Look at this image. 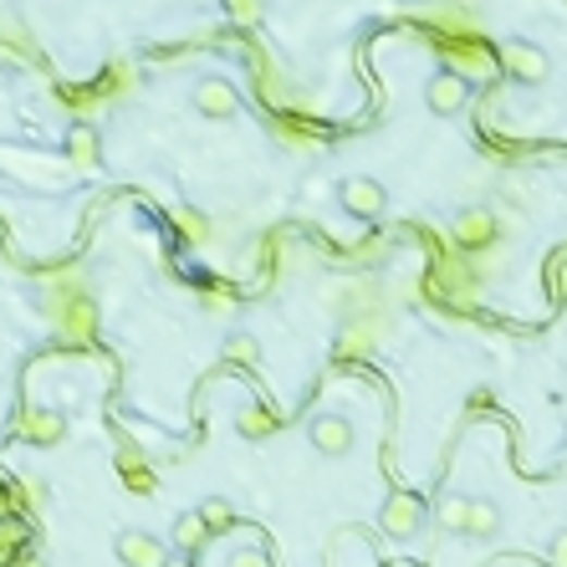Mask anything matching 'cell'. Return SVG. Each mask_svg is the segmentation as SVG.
I'll return each mask as SVG.
<instances>
[{"instance_id": "6da1fadb", "label": "cell", "mask_w": 567, "mask_h": 567, "mask_svg": "<svg viewBox=\"0 0 567 567\" xmlns=\"http://www.w3.org/2000/svg\"><path fill=\"white\" fill-rule=\"evenodd\" d=\"M11 430H16L26 445L51 451V445H62V440H67V415H62V409H47V404H26Z\"/></svg>"}, {"instance_id": "7a4b0ae2", "label": "cell", "mask_w": 567, "mask_h": 567, "mask_svg": "<svg viewBox=\"0 0 567 567\" xmlns=\"http://www.w3.org/2000/svg\"><path fill=\"white\" fill-rule=\"evenodd\" d=\"M307 440H312V451L318 455L337 460V455H348L353 445H358V430H353L348 415H318L312 424H307Z\"/></svg>"}, {"instance_id": "3957f363", "label": "cell", "mask_w": 567, "mask_h": 567, "mask_svg": "<svg viewBox=\"0 0 567 567\" xmlns=\"http://www.w3.org/2000/svg\"><path fill=\"white\" fill-rule=\"evenodd\" d=\"M337 200H343V210H348V215L379 220V215H384V205H389V195H384V184H379V180L348 174V180L337 184Z\"/></svg>"}, {"instance_id": "277c9868", "label": "cell", "mask_w": 567, "mask_h": 567, "mask_svg": "<svg viewBox=\"0 0 567 567\" xmlns=\"http://www.w3.org/2000/svg\"><path fill=\"white\" fill-rule=\"evenodd\" d=\"M189 102H195V113L210 118V123H225V118L241 113V93H235L225 77H200V87L189 93Z\"/></svg>"}, {"instance_id": "5b68a950", "label": "cell", "mask_w": 567, "mask_h": 567, "mask_svg": "<svg viewBox=\"0 0 567 567\" xmlns=\"http://www.w3.org/2000/svg\"><path fill=\"white\" fill-rule=\"evenodd\" d=\"M379 527H384L389 537H415L419 527H424V501H419L415 491H394V496L384 501V511H379Z\"/></svg>"}, {"instance_id": "8992f818", "label": "cell", "mask_w": 567, "mask_h": 567, "mask_svg": "<svg viewBox=\"0 0 567 567\" xmlns=\"http://www.w3.org/2000/svg\"><path fill=\"white\" fill-rule=\"evenodd\" d=\"M113 552L123 567H169V547L149 532H118Z\"/></svg>"}, {"instance_id": "52a82bcc", "label": "cell", "mask_w": 567, "mask_h": 567, "mask_svg": "<svg viewBox=\"0 0 567 567\" xmlns=\"http://www.w3.org/2000/svg\"><path fill=\"white\" fill-rule=\"evenodd\" d=\"M424 102H430V113L451 118L460 113L470 102V77H460V72H440V77H430V87H424Z\"/></svg>"}, {"instance_id": "ba28073f", "label": "cell", "mask_w": 567, "mask_h": 567, "mask_svg": "<svg viewBox=\"0 0 567 567\" xmlns=\"http://www.w3.org/2000/svg\"><path fill=\"white\" fill-rule=\"evenodd\" d=\"M506 72L521 83H547L552 77V57L537 41H506Z\"/></svg>"}, {"instance_id": "9c48e42d", "label": "cell", "mask_w": 567, "mask_h": 567, "mask_svg": "<svg viewBox=\"0 0 567 567\" xmlns=\"http://www.w3.org/2000/svg\"><path fill=\"white\" fill-rule=\"evenodd\" d=\"M501 532V506L496 501H485V496H470V511H466V532L470 542H485V537H496Z\"/></svg>"}, {"instance_id": "30bf717a", "label": "cell", "mask_w": 567, "mask_h": 567, "mask_svg": "<svg viewBox=\"0 0 567 567\" xmlns=\"http://www.w3.org/2000/svg\"><path fill=\"white\" fill-rule=\"evenodd\" d=\"M491 235H496V220L485 215V210H466V215L455 220V241H460V246H470V250H481Z\"/></svg>"}, {"instance_id": "8fae6325", "label": "cell", "mask_w": 567, "mask_h": 567, "mask_svg": "<svg viewBox=\"0 0 567 567\" xmlns=\"http://www.w3.org/2000/svg\"><path fill=\"white\" fill-rule=\"evenodd\" d=\"M205 542H210V527L200 521V511H184V517L174 521V547H180L184 557H200Z\"/></svg>"}, {"instance_id": "7c38bea8", "label": "cell", "mask_w": 567, "mask_h": 567, "mask_svg": "<svg viewBox=\"0 0 567 567\" xmlns=\"http://www.w3.org/2000/svg\"><path fill=\"white\" fill-rule=\"evenodd\" d=\"M220 358H225V363L250 368V363H261V343H256L250 333H241V328H235V333H225V343H220Z\"/></svg>"}, {"instance_id": "4fadbf2b", "label": "cell", "mask_w": 567, "mask_h": 567, "mask_svg": "<svg viewBox=\"0 0 567 567\" xmlns=\"http://www.w3.org/2000/svg\"><path fill=\"white\" fill-rule=\"evenodd\" d=\"M67 153L72 159H77V164H98V134H93V128H87V123H72L67 128Z\"/></svg>"}, {"instance_id": "5bb4252c", "label": "cell", "mask_w": 567, "mask_h": 567, "mask_svg": "<svg viewBox=\"0 0 567 567\" xmlns=\"http://www.w3.org/2000/svg\"><path fill=\"white\" fill-rule=\"evenodd\" d=\"M466 511H470V496H460V491L440 496V527L445 532H466Z\"/></svg>"}, {"instance_id": "9a60e30c", "label": "cell", "mask_w": 567, "mask_h": 567, "mask_svg": "<svg viewBox=\"0 0 567 567\" xmlns=\"http://www.w3.org/2000/svg\"><path fill=\"white\" fill-rule=\"evenodd\" d=\"M200 521L210 527V537H215V532H225V527H235V506L225 496H210V501H200Z\"/></svg>"}, {"instance_id": "2e32d148", "label": "cell", "mask_w": 567, "mask_h": 567, "mask_svg": "<svg viewBox=\"0 0 567 567\" xmlns=\"http://www.w3.org/2000/svg\"><path fill=\"white\" fill-rule=\"evenodd\" d=\"M276 424H282V419L271 415V409H261V404H256V409H246V415H241V440H267V434L276 430Z\"/></svg>"}, {"instance_id": "e0dca14e", "label": "cell", "mask_w": 567, "mask_h": 567, "mask_svg": "<svg viewBox=\"0 0 567 567\" xmlns=\"http://www.w3.org/2000/svg\"><path fill=\"white\" fill-rule=\"evenodd\" d=\"M353 353H373V333L363 322H348V333L337 337V358H353Z\"/></svg>"}, {"instance_id": "ac0fdd59", "label": "cell", "mask_w": 567, "mask_h": 567, "mask_svg": "<svg viewBox=\"0 0 567 567\" xmlns=\"http://www.w3.org/2000/svg\"><path fill=\"white\" fill-rule=\"evenodd\" d=\"M180 231H184V241H205L210 235V220L195 215V210H180Z\"/></svg>"}, {"instance_id": "d6986e66", "label": "cell", "mask_w": 567, "mask_h": 567, "mask_svg": "<svg viewBox=\"0 0 567 567\" xmlns=\"http://www.w3.org/2000/svg\"><path fill=\"white\" fill-rule=\"evenodd\" d=\"M225 5H231V16L246 21V26H256V21H261V0H225Z\"/></svg>"}, {"instance_id": "ffe728a7", "label": "cell", "mask_w": 567, "mask_h": 567, "mask_svg": "<svg viewBox=\"0 0 567 567\" xmlns=\"http://www.w3.org/2000/svg\"><path fill=\"white\" fill-rule=\"evenodd\" d=\"M547 567H567V527H563V532H552V542H547Z\"/></svg>"}, {"instance_id": "44dd1931", "label": "cell", "mask_w": 567, "mask_h": 567, "mask_svg": "<svg viewBox=\"0 0 567 567\" xmlns=\"http://www.w3.org/2000/svg\"><path fill=\"white\" fill-rule=\"evenodd\" d=\"M231 567H271V557L261 547H246V552H235Z\"/></svg>"}, {"instance_id": "7402d4cb", "label": "cell", "mask_w": 567, "mask_h": 567, "mask_svg": "<svg viewBox=\"0 0 567 567\" xmlns=\"http://www.w3.org/2000/svg\"><path fill=\"white\" fill-rule=\"evenodd\" d=\"M26 501H32L36 511H47V501H51V491H47V481H26Z\"/></svg>"}, {"instance_id": "603a6c76", "label": "cell", "mask_w": 567, "mask_h": 567, "mask_svg": "<svg viewBox=\"0 0 567 567\" xmlns=\"http://www.w3.org/2000/svg\"><path fill=\"white\" fill-rule=\"evenodd\" d=\"M21 567H47V563H41V557H26V563H21Z\"/></svg>"}, {"instance_id": "cb8c5ba5", "label": "cell", "mask_w": 567, "mask_h": 567, "mask_svg": "<svg viewBox=\"0 0 567 567\" xmlns=\"http://www.w3.org/2000/svg\"><path fill=\"white\" fill-rule=\"evenodd\" d=\"M169 567H195V563H189V557H180V563H169Z\"/></svg>"}, {"instance_id": "d4e9b609", "label": "cell", "mask_w": 567, "mask_h": 567, "mask_svg": "<svg viewBox=\"0 0 567 567\" xmlns=\"http://www.w3.org/2000/svg\"><path fill=\"white\" fill-rule=\"evenodd\" d=\"M384 567H415V563H384Z\"/></svg>"}]
</instances>
